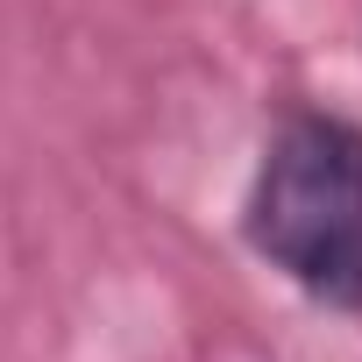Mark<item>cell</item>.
I'll use <instances>...</instances> for the list:
<instances>
[{"mask_svg": "<svg viewBox=\"0 0 362 362\" xmlns=\"http://www.w3.org/2000/svg\"><path fill=\"white\" fill-rule=\"evenodd\" d=\"M242 242L313 305L362 320V128L348 114H277L242 199Z\"/></svg>", "mask_w": 362, "mask_h": 362, "instance_id": "obj_1", "label": "cell"}]
</instances>
